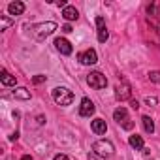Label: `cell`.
I'll return each mask as SVG.
<instances>
[{
  "label": "cell",
  "instance_id": "cell-29",
  "mask_svg": "<svg viewBox=\"0 0 160 160\" xmlns=\"http://www.w3.org/2000/svg\"><path fill=\"white\" fill-rule=\"evenodd\" d=\"M17 138H19V132H13V134H12V136H10V139H12V141H15V139H17Z\"/></svg>",
  "mask_w": 160,
  "mask_h": 160
},
{
  "label": "cell",
  "instance_id": "cell-30",
  "mask_svg": "<svg viewBox=\"0 0 160 160\" xmlns=\"http://www.w3.org/2000/svg\"><path fill=\"white\" fill-rule=\"evenodd\" d=\"M21 160H32V156H30V154H23Z\"/></svg>",
  "mask_w": 160,
  "mask_h": 160
},
{
  "label": "cell",
  "instance_id": "cell-26",
  "mask_svg": "<svg viewBox=\"0 0 160 160\" xmlns=\"http://www.w3.org/2000/svg\"><path fill=\"white\" fill-rule=\"evenodd\" d=\"M62 32L70 34V32H72V27H70V25H64V27H62Z\"/></svg>",
  "mask_w": 160,
  "mask_h": 160
},
{
  "label": "cell",
  "instance_id": "cell-3",
  "mask_svg": "<svg viewBox=\"0 0 160 160\" xmlns=\"http://www.w3.org/2000/svg\"><path fill=\"white\" fill-rule=\"evenodd\" d=\"M34 30H36V40H38V42H43L49 34H53V32L57 30V23H53V21L42 23V25H36Z\"/></svg>",
  "mask_w": 160,
  "mask_h": 160
},
{
  "label": "cell",
  "instance_id": "cell-21",
  "mask_svg": "<svg viewBox=\"0 0 160 160\" xmlns=\"http://www.w3.org/2000/svg\"><path fill=\"white\" fill-rule=\"evenodd\" d=\"M45 79H47V77L40 73V75H34V77H32V81H34L36 85H40V83H43V81H45Z\"/></svg>",
  "mask_w": 160,
  "mask_h": 160
},
{
  "label": "cell",
  "instance_id": "cell-7",
  "mask_svg": "<svg viewBox=\"0 0 160 160\" xmlns=\"http://www.w3.org/2000/svg\"><path fill=\"white\" fill-rule=\"evenodd\" d=\"M115 98L121 100V102L128 100V98H130V85H128V83H119V85L115 87Z\"/></svg>",
  "mask_w": 160,
  "mask_h": 160
},
{
  "label": "cell",
  "instance_id": "cell-2",
  "mask_svg": "<svg viewBox=\"0 0 160 160\" xmlns=\"http://www.w3.org/2000/svg\"><path fill=\"white\" fill-rule=\"evenodd\" d=\"M53 100L58 106H70L73 102V92L66 87H57V89H53Z\"/></svg>",
  "mask_w": 160,
  "mask_h": 160
},
{
  "label": "cell",
  "instance_id": "cell-5",
  "mask_svg": "<svg viewBox=\"0 0 160 160\" xmlns=\"http://www.w3.org/2000/svg\"><path fill=\"white\" fill-rule=\"evenodd\" d=\"M77 60L81 62V64H85V66H92V64L98 62V55H96L94 49H87V51L77 55Z\"/></svg>",
  "mask_w": 160,
  "mask_h": 160
},
{
  "label": "cell",
  "instance_id": "cell-22",
  "mask_svg": "<svg viewBox=\"0 0 160 160\" xmlns=\"http://www.w3.org/2000/svg\"><path fill=\"white\" fill-rule=\"evenodd\" d=\"M145 104H147V106H156V104H158V98H154V96H147V98H145Z\"/></svg>",
  "mask_w": 160,
  "mask_h": 160
},
{
  "label": "cell",
  "instance_id": "cell-23",
  "mask_svg": "<svg viewBox=\"0 0 160 160\" xmlns=\"http://www.w3.org/2000/svg\"><path fill=\"white\" fill-rule=\"evenodd\" d=\"M122 128H124V130H132V128H134V122H132V121H126V122L122 124Z\"/></svg>",
  "mask_w": 160,
  "mask_h": 160
},
{
  "label": "cell",
  "instance_id": "cell-28",
  "mask_svg": "<svg viewBox=\"0 0 160 160\" xmlns=\"http://www.w3.org/2000/svg\"><path fill=\"white\" fill-rule=\"evenodd\" d=\"M89 160H100V156H98L96 152H91V154H89Z\"/></svg>",
  "mask_w": 160,
  "mask_h": 160
},
{
  "label": "cell",
  "instance_id": "cell-31",
  "mask_svg": "<svg viewBox=\"0 0 160 160\" xmlns=\"http://www.w3.org/2000/svg\"><path fill=\"white\" fill-rule=\"evenodd\" d=\"M156 32H158V36H160V27H158V28H156Z\"/></svg>",
  "mask_w": 160,
  "mask_h": 160
},
{
  "label": "cell",
  "instance_id": "cell-4",
  "mask_svg": "<svg viewBox=\"0 0 160 160\" xmlns=\"http://www.w3.org/2000/svg\"><path fill=\"white\" fill-rule=\"evenodd\" d=\"M87 83H89L92 89H106V87H108V79H106V75L100 73V72H91V73L87 75Z\"/></svg>",
  "mask_w": 160,
  "mask_h": 160
},
{
  "label": "cell",
  "instance_id": "cell-20",
  "mask_svg": "<svg viewBox=\"0 0 160 160\" xmlns=\"http://www.w3.org/2000/svg\"><path fill=\"white\" fill-rule=\"evenodd\" d=\"M149 79H151L152 83H158L160 85V72L158 70H151L149 72Z\"/></svg>",
  "mask_w": 160,
  "mask_h": 160
},
{
  "label": "cell",
  "instance_id": "cell-25",
  "mask_svg": "<svg viewBox=\"0 0 160 160\" xmlns=\"http://www.w3.org/2000/svg\"><path fill=\"white\" fill-rule=\"evenodd\" d=\"M57 6H58V8H62V10H64V8H66V6H68V4H66V2H64V0H57Z\"/></svg>",
  "mask_w": 160,
  "mask_h": 160
},
{
  "label": "cell",
  "instance_id": "cell-27",
  "mask_svg": "<svg viewBox=\"0 0 160 160\" xmlns=\"http://www.w3.org/2000/svg\"><path fill=\"white\" fill-rule=\"evenodd\" d=\"M130 106H132L134 109H138V108H139V102H138V100H130Z\"/></svg>",
  "mask_w": 160,
  "mask_h": 160
},
{
  "label": "cell",
  "instance_id": "cell-15",
  "mask_svg": "<svg viewBox=\"0 0 160 160\" xmlns=\"http://www.w3.org/2000/svg\"><path fill=\"white\" fill-rule=\"evenodd\" d=\"M128 143L136 149V151H143L145 147H143V138L141 136H138V134H134V136H130V139H128Z\"/></svg>",
  "mask_w": 160,
  "mask_h": 160
},
{
  "label": "cell",
  "instance_id": "cell-8",
  "mask_svg": "<svg viewBox=\"0 0 160 160\" xmlns=\"http://www.w3.org/2000/svg\"><path fill=\"white\" fill-rule=\"evenodd\" d=\"M96 27H98V42L100 43H106V40L109 38V32H108V28L104 25V17L102 15L96 17Z\"/></svg>",
  "mask_w": 160,
  "mask_h": 160
},
{
  "label": "cell",
  "instance_id": "cell-13",
  "mask_svg": "<svg viewBox=\"0 0 160 160\" xmlns=\"http://www.w3.org/2000/svg\"><path fill=\"white\" fill-rule=\"evenodd\" d=\"M8 12H10V15H13V17L23 15V12H25V4H23V2H12V4L8 6Z\"/></svg>",
  "mask_w": 160,
  "mask_h": 160
},
{
  "label": "cell",
  "instance_id": "cell-6",
  "mask_svg": "<svg viewBox=\"0 0 160 160\" xmlns=\"http://www.w3.org/2000/svg\"><path fill=\"white\" fill-rule=\"evenodd\" d=\"M94 104H92V100L91 98H83L81 100V106H79V115L81 117H91L92 113H94Z\"/></svg>",
  "mask_w": 160,
  "mask_h": 160
},
{
  "label": "cell",
  "instance_id": "cell-18",
  "mask_svg": "<svg viewBox=\"0 0 160 160\" xmlns=\"http://www.w3.org/2000/svg\"><path fill=\"white\" fill-rule=\"evenodd\" d=\"M13 96L19 98V100H30V92H28L25 87H17V89L13 91Z\"/></svg>",
  "mask_w": 160,
  "mask_h": 160
},
{
  "label": "cell",
  "instance_id": "cell-19",
  "mask_svg": "<svg viewBox=\"0 0 160 160\" xmlns=\"http://www.w3.org/2000/svg\"><path fill=\"white\" fill-rule=\"evenodd\" d=\"M13 25V19L12 17H6V15H0V30H6L8 27Z\"/></svg>",
  "mask_w": 160,
  "mask_h": 160
},
{
  "label": "cell",
  "instance_id": "cell-17",
  "mask_svg": "<svg viewBox=\"0 0 160 160\" xmlns=\"http://www.w3.org/2000/svg\"><path fill=\"white\" fill-rule=\"evenodd\" d=\"M147 13H149L151 17H154V19H160V4H158V2L149 4V6H147Z\"/></svg>",
  "mask_w": 160,
  "mask_h": 160
},
{
  "label": "cell",
  "instance_id": "cell-16",
  "mask_svg": "<svg viewBox=\"0 0 160 160\" xmlns=\"http://www.w3.org/2000/svg\"><path fill=\"white\" fill-rule=\"evenodd\" d=\"M141 124H143V130H145L147 134H152V132H154V122H152L151 117L143 115V117H141Z\"/></svg>",
  "mask_w": 160,
  "mask_h": 160
},
{
  "label": "cell",
  "instance_id": "cell-24",
  "mask_svg": "<svg viewBox=\"0 0 160 160\" xmlns=\"http://www.w3.org/2000/svg\"><path fill=\"white\" fill-rule=\"evenodd\" d=\"M53 160H70V158H68L66 154H55V158H53Z\"/></svg>",
  "mask_w": 160,
  "mask_h": 160
},
{
  "label": "cell",
  "instance_id": "cell-12",
  "mask_svg": "<svg viewBox=\"0 0 160 160\" xmlns=\"http://www.w3.org/2000/svg\"><path fill=\"white\" fill-rule=\"evenodd\" d=\"M113 119H115L119 124H124L126 121H130V119H128V111H126L124 108H117V109L113 111Z\"/></svg>",
  "mask_w": 160,
  "mask_h": 160
},
{
  "label": "cell",
  "instance_id": "cell-14",
  "mask_svg": "<svg viewBox=\"0 0 160 160\" xmlns=\"http://www.w3.org/2000/svg\"><path fill=\"white\" fill-rule=\"evenodd\" d=\"M0 81H2V85H6V87H15V77L13 75H10L6 70H2V73H0Z\"/></svg>",
  "mask_w": 160,
  "mask_h": 160
},
{
  "label": "cell",
  "instance_id": "cell-1",
  "mask_svg": "<svg viewBox=\"0 0 160 160\" xmlns=\"http://www.w3.org/2000/svg\"><path fill=\"white\" fill-rule=\"evenodd\" d=\"M92 152H96L100 158H111L113 152H115V147L111 141L108 139H98L94 145H92Z\"/></svg>",
  "mask_w": 160,
  "mask_h": 160
},
{
  "label": "cell",
  "instance_id": "cell-9",
  "mask_svg": "<svg viewBox=\"0 0 160 160\" xmlns=\"http://www.w3.org/2000/svg\"><path fill=\"white\" fill-rule=\"evenodd\" d=\"M55 47H57L62 55H72V51H73L72 43H70L66 38H57V40H55Z\"/></svg>",
  "mask_w": 160,
  "mask_h": 160
},
{
  "label": "cell",
  "instance_id": "cell-11",
  "mask_svg": "<svg viewBox=\"0 0 160 160\" xmlns=\"http://www.w3.org/2000/svg\"><path fill=\"white\" fill-rule=\"evenodd\" d=\"M62 17H64L66 21H77V17H79V12H77L73 6H66V8L62 10Z\"/></svg>",
  "mask_w": 160,
  "mask_h": 160
},
{
  "label": "cell",
  "instance_id": "cell-10",
  "mask_svg": "<svg viewBox=\"0 0 160 160\" xmlns=\"http://www.w3.org/2000/svg\"><path fill=\"white\" fill-rule=\"evenodd\" d=\"M91 130H92L94 134H98V136L106 134V130H108V126H106V121H104V119H94V121L91 122Z\"/></svg>",
  "mask_w": 160,
  "mask_h": 160
}]
</instances>
